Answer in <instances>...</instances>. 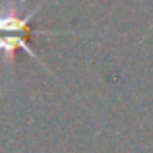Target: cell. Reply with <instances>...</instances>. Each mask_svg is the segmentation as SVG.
Returning <instances> with one entry per match:
<instances>
[{
	"mask_svg": "<svg viewBox=\"0 0 153 153\" xmlns=\"http://www.w3.org/2000/svg\"><path fill=\"white\" fill-rule=\"evenodd\" d=\"M16 49L25 51L27 54L31 56V58L37 60V62L41 64V66H43V68H45V70L51 74V70L45 66V62H43V60L39 58L37 54H35V51L29 47V39H27L25 35H22V33H8V35H2V37H0V54H4V58H6L8 62H10V60L14 58Z\"/></svg>",
	"mask_w": 153,
	"mask_h": 153,
	"instance_id": "obj_1",
	"label": "cell"
}]
</instances>
